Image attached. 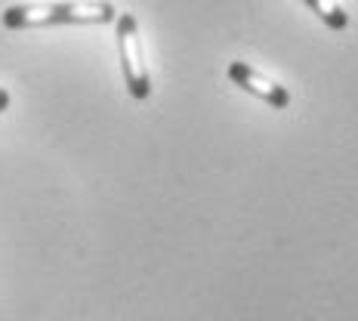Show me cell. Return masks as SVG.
Returning a JSON list of instances; mask_svg holds the SVG:
<instances>
[{"mask_svg": "<svg viewBox=\"0 0 358 321\" xmlns=\"http://www.w3.org/2000/svg\"><path fill=\"white\" fill-rule=\"evenodd\" d=\"M306 3H309L312 13H318V19H322L327 28H334V31H343V28L349 25V16L343 13V6L337 0H306Z\"/></svg>", "mask_w": 358, "mask_h": 321, "instance_id": "277c9868", "label": "cell"}, {"mask_svg": "<svg viewBox=\"0 0 358 321\" xmlns=\"http://www.w3.org/2000/svg\"><path fill=\"white\" fill-rule=\"evenodd\" d=\"M3 25L13 31L50 25H108L117 10L108 0H69V3H19L3 10Z\"/></svg>", "mask_w": 358, "mask_h": 321, "instance_id": "6da1fadb", "label": "cell"}, {"mask_svg": "<svg viewBox=\"0 0 358 321\" xmlns=\"http://www.w3.org/2000/svg\"><path fill=\"white\" fill-rule=\"evenodd\" d=\"M229 78H232L241 90H248V93H253V96H259L263 102H268L272 108H287L290 106V93H287V90L281 84H275V80L263 78L259 71H253L250 65L232 62V65H229Z\"/></svg>", "mask_w": 358, "mask_h": 321, "instance_id": "3957f363", "label": "cell"}, {"mask_svg": "<svg viewBox=\"0 0 358 321\" xmlns=\"http://www.w3.org/2000/svg\"><path fill=\"white\" fill-rule=\"evenodd\" d=\"M10 102H13V96L6 93L3 87H0V111H6V108H10Z\"/></svg>", "mask_w": 358, "mask_h": 321, "instance_id": "5b68a950", "label": "cell"}, {"mask_svg": "<svg viewBox=\"0 0 358 321\" xmlns=\"http://www.w3.org/2000/svg\"><path fill=\"white\" fill-rule=\"evenodd\" d=\"M117 56H121V71L133 99H145L152 93L145 62H143V43H139V25L133 13H117Z\"/></svg>", "mask_w": 358, "mask_h": 321, "instance_id": "7a4b0ae2", "label": "cell"}]
</instances>
